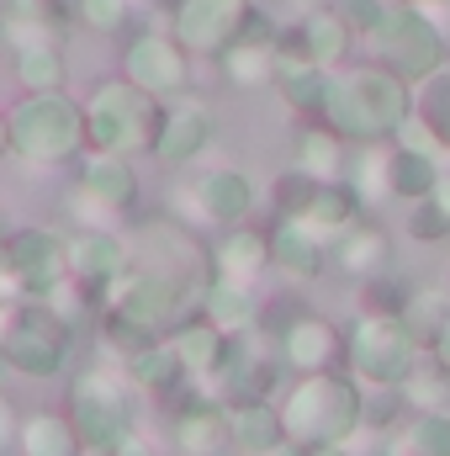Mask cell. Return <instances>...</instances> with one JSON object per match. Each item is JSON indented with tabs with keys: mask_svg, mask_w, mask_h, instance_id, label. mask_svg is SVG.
<instances>
[{
	"mask_svg": "<svg viewBox=\"0 0 450 456\" xmlns=\"http://www.w3.org/2000/svg\"><path fill=\"white\" fill-rule=\"evenodd\" d=\"M0 303H21V276L11 260V239H0Z\"/></svg>",
	"mask_w": 450,
	"mask_h": 456,
	"instance_id": "cell-45",
	"label": "cell"
},
{
	"mask_svg": "<svg viewBox=\"0 0 450 456\" xmlns=\"http://www.w3.org/2000/svg\"><path fill=\"white\" fill-rule=\"evenodd\" d=\"M414 112H419V91L403 75H392L387 64L366 59V64H339L334 69L318 117L350 143H392Z\"/></svg>",
	"mask_w": 450,
	"mask_h": 456,
	"instance_id": "cell-2",
	"label": "cell"
},
{
	"mask_svg": "<svg viewBox=\"0 0 450 456\" xmlns=\"http://www.w3.org/2000/svg\"><path fill=\"white\" fill-rule=\"evenodd\" d=\"M302 456H355V452H350V441H324V446H308Z\"/></svg>",
	"mask_w": 450,
	"mask_h": 456,
	"instance_id": "cell-48",
	"label": "cell"
},
{
	"mask_svg": "<svg viewBox=\"0 0 450 456\" xmlns=\"http://www.w3.org/2000/svg\"><path fill=\"white\" fill-rule=\"evenodd\" d=\"M430 350H435V355H440V361H446V366H450V319H446V324H440V335L430 340Z\"/></svg>",
	"mask_w": 450,
	"mask_h": 456,
	"instance_id": "cell-49",
	"label": "cell"
},
{
	"mask_svg": "<svg viewBox=\"0 0 450 456\" xmlns=\"http://www.w3.org/2000/svg\"><path fill=\"white\" fill-rule=\"evenodd\" d=\"M254 208H260V186L238 165H207V170H197L181 186V197H175V213L197 228V233H207V239L233 228V224H249Z\"/></svg>",
	"mask_w": 450,
	"mask_h": 456,
	"instance_id": "cell-11",
	"label": "cell"
},
{
	"mask_svg": "<svg viewBox=\"0 0 450 456\" xmlns=\"http://www.w3.org/2000/svg\"><path fill=\"white\" fill-rule=\"evenodd\" d=\"M0 355H5V371L27 382H59L75 361V319H64L48 297H21L11 308Z\"/></svg>",
	"mask_w": 450,
	"mask_h": 456,
	"instance_id": "cell-7",
	"label": "cell"
},
{
	"mask_svg": "<svg viewBox=\"0 0 450 456\" xmlns=\"http://www.w3.org/2000/svg\"><path fill=\"white\" fill-rule=\"evenodd\" d=\"M414 5H430V11H446L450 0H414Z\"/></svg>",
	"mask_w": 450,
	"mask_h": 456,
	"instance_id": "cell-56",
	"label": "cell"
},
{
	"mask_svg": "<svg viewBox=\"0 0 450 456\" xmlns=\"http://www.w3.org/2000/svg\"><path fill=\"white\" fill-rule=\"evenodd\" d=\"M308 452V446H297V441H292V436H286V441H281V446H270V452L265 456H302Z\"/></svg>",
	"mask_w": 450,
	"mask_h": 456,
	"instance_id": "cell-51",
	"label": "cell"
},
{
	"mask_svg": "<svg viewBox=\"0 0 450 456\" xmlns=\"http://www.w3.org/2000/svg\"><path fill=\"white\" fill-rule=\"evenodd\" d=\"M0 159H11V107H0Z\"/></svg>",
	"mask_w": 450,
	"mask_h": 456,
	"instance_id": "cell-50",
	"label": "cell"
},
{
	"mask_svg": "<svg viewBox=\"0 0 450 456\" xmlns=\"http://www.w3.org/2000/svg\"><path fill=\"white\" fill-rule=\"evenodd\" d=\"M329 276H344L355 287L398 276V239H392V228H382L376 218H355L350 228H339L329 239Z\"/></svg>",
	"mask_w": 450,
	"mask_h": 456,
	"instance_id": "cell-18",
	"label": "cell"
},
{
	"mask_svg": "<svg viewBox=\"0 0 450 456\" xmlns=\"http://www.w3.org/2000/svg\"><path fill=\"white\" fill-rule=\"evenodd\" d=\"M366 48H371L376 64H387L392 75H403L414 91H419L424 80H435L450 64L446 27L435 21L430 5H414V0H392L387 16H382V27L366 37Z\"/></svg>",
	"mask_w": 450,
	"mask_h": 456,
	"instance_id": "cell-8",
	"label": "cell"
},
{
	"mask_svg": "<svg viewBox=\"0 0 450 456\" xmlns=\"http://www.w3.org/2000/svg\"><path fill=\"white\" fill-rule=\"evenodd\" d=\"M292 170H302L313 181H344V170H350V138H339L324 117H302L297 138H292Z\"/></svg>",
	"mask_w": 450,
	"mask_h": 456,
	"instance_id": "cell-27",
	"label": "cell"
},
{
	"mask_svg": "<svg viewBox=\"0 0 450 456\" xmlns=\"http://www.w3.org/2000/svg\"><path fill=\"white\" fill-rule=\"evenodd\" d=\"M249 5H254V11H260V16H270V21H276V11H281V5H286V0H249Z\"/></svg>",
	"mask_w": 450,
	"mask_h": 456,
	"instance_id": "cell-52",
	"label": "cell"
},
{
	"mask_svg": "<svg viewBox=\"0 0 450 456\" xmlns=\"http://www.w3.org/2000/svg\"><path fill=\"white\" fill-rule=\"evenodd\" d=\"M450 159L419 143H392V202H419L430 191H440Z\"/></svg>",
	"mask_w": 450,
	"mask_h": 456,
	"instance_id": "cell-32",
	"label": "cell"
},
{
	"mask_svg": "<svg viewBox=\"0 0 450 456\" xmlns=\"http://www.w3.org/2000/svg\"><path fill=\"white\" fill-rule=\"evenodd\" d=\"M387 5H392V0H334V11L350 21V27H355V37H360V43H366V37L382 27Z\"/></svg>",
	"mask_w": 450,
	"mask_h": 456,
	"instance_id": "cell-44",
	"label": "cell"
},
{
	"mask_svg": "<svg viewBox=\"0 0 450 456\" xmlns=\"http://www.w3.org/2000/svg\"><path fill=\"white\" fill-rule=\"evenodd\" d=\"M16 430H21V414H16V403L0 393V456L16 446Z\"/></svg>",
	"mask_w": 450,
	"mask_h": 456,
	"instance_id": "cell-46",
	"label": "cell"
},
{
	"mask_svg": "<svg viewBox=\"0 0 450 456\" xmlns=\"http://www.w3.org/2000/svg\"><path fill=\"white\" fill-rule=\"evenodd\" d=\"M85 446L69 409H32L21 414V430H16V452L21 456H75Z\"/></svg>",
	"mask_w": 450,
	"mask_h": 456,
	"instance_id": "cell-33",
	"label": "cell"
},
{
	"mask_svg": "<svg viewBox=\"0 0 450 456\" xmlns=\"http://www.w3.org/2000/svg\"><path fill=\"white\" fill-rule=\"evenodd\" d=\"M0 16H21V21H53V27H75L69 0H0Z\"/></svg>",
	"mask_w": 450,
	"mask_h": 456,
	"instance_id": "cell-43",
	"label": "cell"
},
{
	"mask_svg": "<svg viewBox=\"0 0 450 456\" xmlns=\"http://www.w3.org/2000/svg\"><path fill=\"white\" fill-rule=\"evenodd\" d=\"M403 239L408 244H450V202L440 191L403 202Z\"/></svg>",
	"mask_w": 450,
	"mask_h": 456,
	"instance_id": "cell-39",
	"label": "cell"
},
{
	"mask_svg": "<svg viewBox=\"0 0 450 456\" xmlns=\"http://www.w3.org/2000/svg\"><path fill=\"white\" fill-rule=\"evenodd\" d=\"M419 350L424 340L403 324L398 308H360L344 324V371L360 387H403Z\"/></svg>",
	"mask_w": 450,
	"mask_h": 456,
	"instance_id": "cell-6",
	"label": "cell"
},
{
	"mask_svg": "<svg viewBox=\"0 0 450 456\" xmlns=\"http://www.w3.org/2000/svg\"><path fill=\"white\" fill-rule=\"evenodd\" d=\"M165 5H175V0H165Z\"/></svg>",
	"mask_w": 450,
	"mask_h": 456,
	"instance_id": "cell-58",
	"label": "cell"
},
{
	"mask_svg": "<svg viewBox=\"0 0 450 456\" xmlns=\"http://www.w3.org/2000/svg\"><path fill=\"white\" fill-rule=\"evenodd\" d=\"M69 16L91 37H117L133 21V0H69Z\"/></svg>",
	"mask_w": 450,
	"mask_h": 456,
	"instance_id": "cell-40",
	"label": "cell"
},
{
	"mask_svg": "<svg viewBox=\"0 0 450 456\" xmlns=\"http://www.w3.org/2000/svg\"><path fill=\"white\" fill-rule=\"evenodd\" d=\"M207 255H213V276H228V281H260L270 271V224L260 228L254 218L249 224H233L223 233L207 239Z\"/></svg>",
	"mask_w": 450,
	"mask_h": 456,
	"instance_id": "cell-23",
	"label": "cell"
},
{
	"mask_svg": "<svg viewBox=\"0 0 450 456\" xmlns=\"http://www.w3.org/2000/svg\"><path fill=\"white\" fill-rule=\"evenodd\" d=\"M260 11L249 0H175L170 5V32L186 43L197 64H218L238 37H249Z\"/></svg>",
	"mask_w": 450,
	"mask_h": 456,
	"instance_id": "cell-12",
	"label": "cell"
},
{
	"mask_svg": "<svg viewBox=\"0 0 450 456\" xmlns=\"http://www.w3.org/2000/svg\"><path fill=\"white\" fill-rule=\"evenodd\" d=\"M11 75L21 91H64L69 86V43H37L11 53Z\"/></svg>",
	"mask_w": 450,
	"mask_h": 456,
	"instance_id": "cell-36",
	"label": "cell"
},
{
	"mask_svg": "<svg viewBox=\"0 0 450 456\" xmlns=\"http://www.w3.org/2000/svg\"><path fill=\"white\" fill-rule=\"evenodd\" d=\"M0 37L5 48H37V43H69V27H53V21H21V16H0Z\"/></svg>",
	"mask_w": 450,
	"mask_h": 456,
	"instance_id": "cell-42",
	"label": "cell"
},
{
	"mask_svg": "<svg viewBox=\"0 0 450 456\" xmlns=\"http://www.w3.org/2000/svg\"><path fill=\"white\" fill-rule=\"evenodd\" d=\"M281 425L297 446H324V441H355L366 436V387L344 371H302L281 387Z\"/></svg>",
	"mask_w": 450,
	"mask_h": 456,
	"instance_id": "cell-3",
	"label": "cell"
},
{
	"mask_svg": "<svg viewBox=\"0 0 450 456\" xmlns=\"http://www.w3.org/2000/svg\"><path fill=\"white\" fill-rule=\"evenodd\" d=\"M419 117L435 127L440 149L450 154V64L435 75V80H424V86H419Z\"/></svg>",
	"mask_w": 450,
	"mask_h": 456,
	"instance_id": "cell-41",
	"label": "cell"
},
{
	"mask_svg": "<svg viewBox=\"0 0 450 456\" xmlns=\"http://www.w3.org/2000/svg\"><path fill=\"white\" fill-rule=\"evenodd\" d=\"M297 218L334 239L339 228H350L355 218H366V202L355 197V186H350V181H313V191H308V202H302V213H297Z\"/></svg>",
	"mask_w": 450,
	"mask_h": 456,
	"instance_id": "cell-35",
	"label": "cell"
},
{
	"mask_svg": "<svg viewBox=\"0 0 450 456\" xmlns=\"http://www.w3.org/2000/svg\"><path fill=\"white\" fill-rule=\"evenodd\" d=\"M270 271H281L292 281L329 276V233H318L302 218H276L270 213Z\"/></svg>",
	"mask_w": 450,
	"mask_h": 456,
	"instance_id": "cell-21",
	"label": "cell"
},
{
	"mask_svg": "<svg viewBox=\"0 0 450 456\" xmlns=\"http://www.w3.org/2000/svg\"><path fill=\"white\" fill-rule=\"evenodd\" d=\"M344 181L366 202V213L392 202V143H350V170Z\"/></svg>",
	"mask_w": 450,
	"mask_h": 456,
	"instance_id": "cell-34",
	"label": "cell"
},
{
	"mask_svg": "<svg viewBox=\"0 0 450 456\" xmlns=\"http://www.w3.org/2000/svg\"><path fill=\"white\" fill-rule=\"evenodd\" d=\"M202 281L181 276V271H165V265H149V260H133L112 287L101 292V340L117 361L138 355L149 340H170L202 303Z\"/></svg>",
	"mask_w": 450,
	"mask_h": 456,
	"instance_id": "cell-1",
	"label": "cell"
},
{
	"mask_svg": "<svg viewBox=\"0 0 450 456\" xmlns=\"http://www.w3.org/2000/svg\"><path fill=\"white\" fill-rule=\"evenodd\" d=\"M170 345L181 350V361H186L191 382H197V387H207V382L218 377V366L228 361V345H233V335H223V330H218V324L197 308V314H191V319L170 335Z\"/></svg>",
	"mask_w": 450,
	"mask_h": 456,
	"instance_id": "cell-29",
	"label": "cell"
},
{
	"mask_svg": "<svg viewBox=\"0 0 450 456\" xmlns=\"http://www.w3.org/2000/svg\"><path fill=\"white\" fill-rule=\"evenodd\" d=\"M398 314H403V324H408L419 340L430 345L435 335H440V324L450 319V287L446 281H408Z\"/></svg>",
	"mask_w": 450,
	"mask_h": 456,
	"instance_id": "cell-37",
	"label": "cell"
},
{
	"mask_svg": "<svg viewBox=\"0 0 450 456\" xmlns=\"http://www.w3.org/2000/svg\"><path fill=\"white\" fill-rule=\"evenodd\" d=\"M213 138H218V117L213 107L202 102V96H170L165 102V112H159V133H154V165L159 170H191L207 149H213Z\"/></svg>",
	"mask_w": 450,
	"mask_h": 456,
	"instance_id": "cell-15",
	"label": "cell"
},
{
	"mask_svg": "<svg viewBox=\"0 0 450 456\" xmlns=\"http://www.w3.org/2000/svg\"><path fill=\"white\" fill-rule=\"evenodd\" d=\"M228 430H233V452L238 456H265L270 446L286 441V425H281V403L276 398L228 403Z\"/></svg>",
	"mask_w": 450,
	"mask_h": 456,
	"instance_id": "cell-31",
	"label": "cell"
},
{
	"mask_svg": "<svg viewBox=\"0 0 450 456\" xmlns=\"http://www.w3.org/2000/svg\"><path fill=\"white\" fill-rule=\"evenodd\" d=\"M387 456H450V409H408L387 430Z\"/></svg>",
	"mask_w": 450,
	"mask_h": 456,
	"instance_id": "cell-30",
	"label": "cell"
},
{
	"mask_svg": "<svg viewBox=\"0 0 450 456\" xmlns=\"http://www.w3.org/2000/svg\"><path fill=\"white\" fill-rule=\"evenodd\" d=\"M0 377H5V355H0Z\"/></svg>",
	"mask_w": 450,
	"mask_h": 456,
	"instance_id": "cell-57",
	"label": "cell"
},
{
	"mask_svg": "<svg viewBox=\"0 0 450 456\" xmlns=\"http://www.w3.org/2000/svg\"><path fill=\"white\" fill-rule=\"evenodd\" d=\"M329 80H334V69L318 64V59H308L302 48H292L286 32H281V64H276V86L270 91L286 102V112L318 117L324 112V96H329Z\"/></svg>",
	"mask_w": 450,
	"mask_h": 456,
	"instance_id": "cell-26",
	"label": "cell"
},
{
	"mask_svg": "<svg viewBox=\"0 0 450 456\" xmlns=\"http://www.w3.org/2000/svg\"><path fill=\"white\" fill-rule=\"evenodd\" d=\"M281 371H286V366H281V350H276V330H270V324H260V330H249V335H233L228 361L218 366V377L207 382V393H213V398H223V403L276 398Z\"/></svg>",
	"mask_w": 450,
	"mask_h": 456,
	"instance_id": "cell-14",
	"label": "cell"
},
{
	"mask_svg": "<svg viewBox=\"0 0 450 456\" xmlns=\"http://www.w3.org/2000/svg\"><path fill=\"white\" fill-rule=\"evenodd\" d=\"M11 308H16V303H0V340H5V324H11Z\"/></svg>",
	"mask_w": 450,
	"mask_h": 456,
	"instance_id": "cell-54",
	"label": "cell"
},
{
	"mask_svg": "<svg viewBox=\"0 0 450 456\" xmlns=\"http://www.w3.org/2000/svg\"><path fill=\"white\" fill-rule=\"evenodd\" d=\"M122 377L133 382L138 398H154V403H175L181 393L197 387L191 371H186V361H181V350L170 340H149L138 355H127L122 361Z\"/></svg>",
	"mask_w": 450,
	"mask_h": 456,
	"instance_id": "cell-22",
	"label": "cell"
},
{
	"mask_svg": "<svg viewBox=\"0 0 450 456\" xmlns=\"http://www.w3.org/2000/svg\"><path fill=\"white\" fill-rule=\"evenodd\" d=\"M197 308H202L223 335H249V330H260V324H265V303H260L254 281H228V276H213Z\"/></svg>",
	"mask_w": 450,
	"mask_h": 456,
	"instance_id": "cell-28",
	"label": "cell"
},
{
	"mask_svg": "<svg viewBox=\"0 0 450 456\" xmlns=\"http://www.w3.org/2000/svg\"><path fill=\"white\" fill-rule=\"evenodd\" d=\"M117 75H127V80L143 86L149 96L170 102V96H186V91H191V80H197V59L186 53V43H181L170 27H165V32L143 27V32H133V37L122 43Z\"/></svg>",
	"mask_w": 450,
	"mask_h": 456,
	"instance_id": "cell-13",
	"label": "cell"
},
{
	"mask_svg": "<svg viewBox=\"0 0 450 456\" xmlns=\"http://www.w3.org/2000/svg\"><path fill=\"white\" fill-rule=\"evenodd\" d=\"M11 233H16V218H11V208L0 202V239H11Z\"/></svg>",
	"mask_w": 450,
	"mask_h": 456,
	"instance_id": "cell-53",
	"label": "cell"
},
{
	"mask_svg": "<svg viewBox=\"0 0 450 456\" xmlns=\"http://www.w3.org/2000/svg\"><path fill=\"white\" fill-rule=\"evenodd\" d=\"M159 112H165L159 96H149L127 75H107L85 91V143L127 154V159H149L154 133H159Z\"/></svg>",
	"mask_w": 450,
	"mask_h": 456,
	"instance_id": "cell-5",
	"label": "cell"
},
{
	"mask_svg": "<svg viewBox=\"0 0 450 456\" xmlns=\"http://www.w3.org/2000/svg\"><path fill=\"white\" fill-rule=\"evenodd\" d=\"M69 260H75V281L101 297L117 276L133 265V239L117 224H80L69 233Z\"/></svg>",
	"mask_w": 450,
	"mask_h": 456,
	"instance_id": "cell-20",
	"label": "cell"
},
{
	"mask_svg": "<svg viewBox=\"0 0 450 456\" xmlns=\"http://www.w3.org/2000/svg\"><path fill=\"white\" fill-rule=\"evenodd\" d=\"M170 446L175 456H223L233 446V430H228V403L223 398H213L207 387L197 393H181L175 403H170Z\"/></svg>",
	"mask_w": 450,
	"mask_h": 456,
	"instance_id": "cell-19",
	"label": "cell"
},
{
	"mask_svg": "<svg viewBox=\"0 0 450 456\" xmlns=\"http://www.w3.org/2000/svg\"><path fill=\"white\" fill-rule=\"evenodd\" d=\"M403 403L408 409H450V366L424 345L419 350V361H414V371L403 377Z\"/></svg>",
	"mask_w": 450,
	"mask_h": 456,
	"instance_id": "cell-38",
	"label": "cell"
},
{
	"mask_svg": "<svg viewBox=\"0 0 450 456\" xmlns=\"http://www.w3.org/2000/svg\"><path fill=\"white\" fill-rule=\"evenodd\" d=\"M11 260L21 276V297H53L59 287L75 281V260H69V233L53 224H27L11 233Z\"/></svg>",
	"mask_w": 450,
	"mask_h": 456,
	"instance_id": "cell-16",
	"label": "cell"
},
{
	"mask_svg": "<svg viewBox=\"0 0 450 456\" xmlns=\"http://www.w3.org/2000/svg\"><path fill=\"white\" fill-rule=\"evenodd\" d=\"M286 43L292 48H302L308 59H318V64H329V69H339V64H350V53H355V27L344 21L334 11V0L329 5H308L292 27H286Z\"/></svg>",
	"mask_w": 450,
	"mask_h": 456,
	"instance_id": "cell-25",
	"label": "cell"
},
{
	"mask_svg": "<svg viewBox=\"0 0 450 456\" xmlns=\"http://www.w3.org/2000/svg\"><path fill=\"white\" fill-rule=\"evenodd\" d=\"M75 456H112V452H101V446H80Z\"/></svg>",
	"mask_w": 450,
	"mask_h": 456,
	"instance_id": "cell-55",
	"label": "cell"
},
{
	"mask_svg": "<svg viewBox=\"0 0 450 456\" xmlns=\"http://www.w3.org/2000/svg\"><path fill=\"white\" fill-rule=\"evenodd\" d=\"M276 350H281V366L292 377L329 371V366H344V330L318 308H292L276 324Z\"/></svg>",
	"mask_w": 450,
	"mask_h": 456,
	"instance_id": "cell-17",
	"label": "cell"
},
{
	"mask_svg": "<svg viewBox=\"0 0 450 456\" xmlns=\"http://www.w3.org/2000/svg\"><path fill=\"white\" fill-rule=\"evenodd\" d=\"M276 64H281V37L270 32V16H260L254 32L238 37L218 59V69H223V80L233 91H270L276 86Z\"/></svg>",
	"mask_w": 450,
	"mask_h": 456,
	"instance_id": "cell-24",
	"label": "cell"
},
{
	"mask_svg": "<svg viewBox=\"0 0 450 456\" xmlns=\"http://www.w3.org/2000/svg\"><path fill=\"white\" fill-rule=\"evenodd\" d=\"M112 456H159V452H154V441H149L143 430H133V436H127V441H122Z\"/></svg>",
	"mask_w": 450,
	"mask_h": 456,
	"instance_id": "cell-47",
	"label": "cell"
},
{
	"mask_svg": "<svg viewBox=\"0 0 450 456\" xmlns=\"http://www.w3.org/2000/svg\"><path fill=\"white\" fill-rule=\"evenodd\" d=\"M143 202V181H138V159L112 154V149H85L75 159V191H69V218L80 224H122L127 213H138Z\"/></svg>",
	"mask_w": 450,
	"mask_h": 456,
	"instance_id": "cell-9",
	"label": "cell"
},
{
	"mask_svg": "<svg viewBox=\"0 0 450 456\" xmlns=\"http://www.w3.org/2000/svg\"><path fill=\"white\" fill-rule=\"evenodd\" d=\"M85 102L69 91H21L11 107V154L37 170H64L85 154Z\"/></svg>",
	"mask_w": 450,
	"mask_h": 456,
	"instance_id": "cell-4",
	"label": "cell"
},
{
	"mask_svg": "<svg viewBox=\"0 0 450 456\" xmlns=\"http://www.w3.org/2000/svg\"><path fill=\"white\" fill-rule=\"evenodd\" d=\"M64 409H69L80 441L85 446H101V452H117L138 430V419H133V382L107 371V366H80L69 377Z\"/></svg>",
	"mask_w": 450,
	"mask_h": 456,
	"instance_id": "cell-10",
	"label": "cell"
}]
</instances>
